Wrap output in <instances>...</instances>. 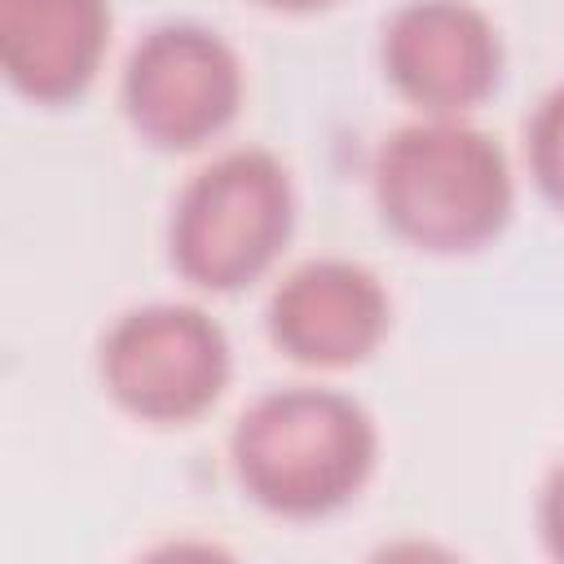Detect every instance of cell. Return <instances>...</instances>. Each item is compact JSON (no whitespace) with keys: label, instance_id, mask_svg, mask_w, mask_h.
<instances>
[{"label":"cell","instance_id":"1","mask_svg":"<svg viewBox=\"0 0 564 564\" xmlns=\"http://www.w3.org/2000/svg\"><path fill=\"white\" fill-rule=\"evenodd\" d=\"M238 485L273 516H330L375 471V419L335 388L291 383L256 397L229 436Z\"/></svg>","mask_w":564,"mask_h":564},{"label":"cell","instance_id":"2","mask_svg":"<svg viewBox=\"0 0 564 564\" xmlns=\"http://www.w3.org/2000/svg\"><path fill=\"white\" fill-rule=\"evenodd\" d=\"M375 198L405 242L423 251H471L498 238L516 185L498 137L458 115H427L379 145Z\"/></svg>","mask_w":564,"mask_h":564},{"label":"cell","instance_id":"3","mask_svg":"<svg viewBox=\"0 0 564 564\" xmlns=\"http://www.w3.org/2000/svg\"><path fill=\"white\" fill-rule=\"evenodd\" d=\"M291 220L295 189L286 167L256 145L225 150L189 176L172 207V264L207 291H238L273 264Z\"/></svg>","mask_w":564,"mask_h":564},{"label":"cell","instance_id":"4","mask_svg":"<svg viewBox=\"0 0 564 564\" xmlns=\"http://www.w3.org/2000/svg\"><path fill=\"white\" fill-rule=\"evenodd\" d=\"M101 379L128 414L145 423H189L212 410L229 383V339L198 304H141L106 330Z\"/></svg>","mask_w":564,"mask_h":564},{"label":"cell","instance_id":"5","mask_svg":"<svg viewBox=\"0 0 564 564\" xmlns=\"http://www.w3.org/2000/svg\"><path fill=\"white\" fill-rule=\"evenodd\" d=\"M242 101L238 53L198 22H163L123 66V110L132 128L163 150L212 141Z\"/></svg>","mask_w":564,"mask_h":564},{"label":"cell","instance_id":"6","mask_svg":"<svg viewBox=\"0 0 564 564\" xmlns=\"http://www.w3.org/2000/svg\"><path fill=\"white\" fill-rule=\"evenodd\" d=\"M383 70L427 115H458L494 93L502 40L467 0H405L383 26Z\"/></svg>","mask_w":564,"mask_h":564},{"label":"cell","instance_id":"7","mask_svg":"<svg viewBox=\"0 0 564 564\" xmlns=\"http://www.w3.org/2000/svg\"><path fill=\"white\" fill-rule=\"evenodd\" d=\"M388 291L357 260H308L291 269L269 300L273 344L304 366H352L388 335Z\"/></svg>","mask_w":564,"mask_h":564},{"label":"cell","instance_id":"8","mask_svg":"<svg viewBox=\"0 0 564 564\" xmlns=\"http://www.w3.org/2000/svg\"><path fill=\"white\" fill-rule=\"evenodd\" d=\"M110 44V0H0V66L40 101H75Z\"/></svg>","mask_w":564,"mask_h":564},{"label":"cell","instance_id":"9","mask_svg":"<svg viewBox=\"0 0 564 564\" xmlns=\"http://www.w3.org/2000/svg\"><path fill=\"white\" fill-rule=\"evenodd\" d=\"M529 167L546 203L564 212V84L551 88L529 119Z\"/></svg>","mask_w":564,"mask_h":564},{"label":"cell","instance_id":"10","mask_svg":"<svg viewBox=\"0 0 564 564\" xmlns=\"http://www.w3.org/2000/svg\"><path fill=\"white\" fill-rule=\"evenodd\" d=\"M538 529H542V542L555 560H564V463L546 476L542 485V502H538Z\"/></svg>","mask_w":564,"mask_h":564},{"label":"cell","instance_id":"11","mask_svg":"<svg viewBox=\"0 0 564 564\" xmlns=\"http://www.w3.org/2000/svg\"><path fill=\"white\" fill-rule=\"evenodd\" d=\"M260 4H269V9H291V13H304V9H322V4H330V0H260Z\"/></svg>","mask_w":564,"mask_h":564}]
</instances>
